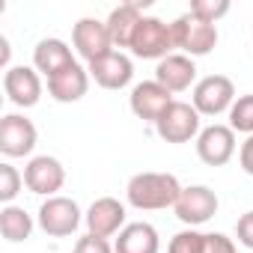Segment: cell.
Instances as JSON below:
<instances>
[{"label": "cell", "mask_w": 253, "mask_h": 253, "mask_svg": "<svg viewBox=\"0 0 253 253\" xmlns=\"http://www.w3.org/2000/svg\"><path fill=\"white\" fill-rule=\"evenodd\" d=\"M182 191L185 188L173 173H137L125 185V200L140 211H158V209L176 206Z\"/></svg>", "instance_id": "6da1fadb"}, {"label": "cell", "mask_w": 253, "mask_h": 253, "mask_svg": "<svg viewBox=\"0 0 253 253\" xmlns=\"http://www.w3.org/2000/svg\"><path fill=\"white\" fill-rule=\"evenodd\" d=\"M131 54L140 57V60H164L173 54L176 42H173V27L164 24L161 18H152V15H143V21L137 24L134 36H131Z\"/></svg>", "instance_id": "7a4b0ae2"}, {"label": "cell", "mask_w": 253, "mask_h": 253, "mask_svg": "<svg viewBox=\"0 0 253 253\" xmlns=\"http://www.w3.org/2000/svg\"><path fill=\"white\" fill-rule=\"evenodd\" d=\"M170 27H173V42H176V48H179L185 57H191V60L211 54L214 45H217V27H214V24H206V21H200V18H194L191 12L179 15Z\"/></svg>", "instance_id": "3957f363"}, {"label": "cell", "mask_w": 253, "mask_h": 253, "mask_svg": "<svg viewBox=\"0 0 253 253\" xmlns=\"http://www.w3.org/2000/svg\"><path fill=\"white\" fill-rule=\"evenodd\" d=\"M155 131L164 143H188L200 137V113L188 101H173L155 122Z\"/></svg>", "instance_id": "277c9868"}, {"label": "cell", "mask_w": 253, "mask_h": 253, "mask_svg": "<svg viewBox=\"0 0 253 253\" xmlns=\"http://www.w3.org/2000/svg\"><path fill=\"white\" fill-rule=\"evenodd\" d=\"M232 104H235V84L226 75H209L194 84V107L200 116L229 113Z\"/></svg>", "instance_id": "5b68a950"}, {"label": "cell", "mask_w": 253, "mask_h": 253, "mask_svg": "<svg viewBox=\"0 0 253 253\" xmlns=\"http://www.w3.org/2000/svg\"><path fill=\"white\" fill-rule=\"evenodd\" d=\"M81 226V209L69 197H48L39 209V229L51 238H66Z\"/></svg>", "instance_id": "8992f818"}, {"label": "cell", "mask_w": 253, "mask_h": 253, "mask_svg": "<svg viewBox=\"0 0 253 253\" xmlns=\"http://www.w3.org/2000/svg\"><path fill=\"white\" fill-rule=\"evenodd\" d=\"M36 125L21 113H6L0 119V152L6 158H24L36 149Z\"/></svg>", "instance_id": "52a82bcc"}, {"label": "cell", "mask_w": 253, "mask_h": 253, "mask_svg": "<svg viewBox=\"0 0 253 253\" xmlns=\"http://www.w3.org/2000/svg\"><path fill=\"white\" fill-rule=\"evenodd\" d=\"M217 194L211 191V188H206V185H191V188H185L182 191V197L176 200V217L185 223V226H200V223H206V220H211L214 214H217Z\"/></svg>", "instance_id": "ba28073f"}, {"label": "cell", "mask_w": 253, "mask_h": 253, "mask_svg": "<svg viewBox=\"0 0 253 253\" xmlns=\"http://www.w3.org/2000/svg\"><path fill=\"white\" fill-rule=\"evenodd\" d=\"M72 45H75V51L81 54V60H86V66L113 51L107 24L98 21V18H81V21L72 27Z\"/></svg>", "instance_id": "9c48e42d"}, {"label": "cell", "mask_w": 253, "mask_h": 253, "mask_svg": "<svg viewBox=\"0 0 253 253\" xmlns=\"http://www.w3.org/2000/svg\"><path fill=\"white\" fill-rule=\"evenodd\" d=\"M197 155L209 167L229 164L232 155H235V131L229 125H217V122L209 125V128H203L200 137H197Z\"/></svg>", "instance_id": "30bf717a"}, {"label": "cell", "mask_w": 253, "mask_h": 253, "mask_svg": "<svg viewBox=\"0 0 253 253\" xmlns=\"http://www.w3.org/2000/svg\"><path fill=\"white\" fill-rule=\"evenodd\" d=\"M173 92L167 86H161L158 81H143L131 89L128 95V104H131V113L143 122H158L164 116V110L173 104Z\"/></svg>", "instance_id": "8fae6325"}, {"label": "cell", "mask_w": 253, "mask_h": 253, "mask_svg": "<svg viewBox=\"0 0 253 253\" xmlns=\"http://www.w3.org/2000/svg\"><path fill=\"white\" fill-rule=\"evenodd\" d=\"M24 185L39 197H57V191L66 185V170L51 155H36L24 167Z\"/></svg>", "instance_id": "7c38bea8"}, {"label": "cell", "mask_w": 253, "mask_h": 253, "mask_svg": "<svg viewBox=\"0 0 253 253\" xmlns=\"http://www.w3.org/2000/svg\"><path fill=\"white\" fill-rule=\"evenodd\" d=\"M86 232L95 238H110L125 229V206L116 197H98L86 211Z\"/></svg>", "instance_id": "4fadbf2b"}, {"label": "cell", "mask_w": 253, "mask_h": 253, "mask_svg": "<svg viewBox=\"0 0 253 253\" xmlns=\"http://www.w3.org/2000/svg\"><path fill=\"white\" fill-rule=\"evenodd\" d=\"M86 72L101 89H122V86H128L131 78H134V66L122 51H110V54L98 57L95 63L86 66Z\"/></svg>", "instance_id": "5bb4252c"}, {"label": "cell", "mask_w": 253, "mask_h": 253, "mask_svg": "<svg viewBox=\"0 0 253 253\" xmlns=\"http://www.w3.org/2000/svg\"><path fill=\"white\" fill-rule=\"evenodd\" d=\"M3 92L18 107H33L42 98V78L30 66H9L3 75Z\"/></svg>", "instance_id": "9a60e30c"}, {"label": "cell", "mask_w": 253, "mask_h": 253, "mask_svg": "<svg viewBox=\"0 0 253 253\" xmlns=\"http://www.w3.org/2000/svg\"><path fill=\"white\" fill-rule=\"evenodd\" d=\"M89 89V72L81 66V63H72L69 69L57 72L48 78V92L54 101L60 104H72V101H81Z\"/></svg>", "instance_id": "2e32d148"}, {"label": "cell", "mask_w": 253, "mask_h": 253, "mask_svg": "<svg viewBox=\"0 0 253 253\" xmlns=\"http://www.w3.org/2000/svg\"><path fill=\"white\" fill-rule=\"evenodd\" d=\"M155 81H158L161 86H167L170 92H185V89H191V84L197 81V66H194V60L185 57V54H170V57H164V60L158 63Z\"/></svg>", "instance_id": "e0dca14e"}, {"label": "cell", "mask_w": 253, "mask_h": 253, "mask_svg": "<svg viewBox=\"0 0 253 253\" xmlns=\"http://www.w3.org/2000/svg\"><path fill=\"white\" fill-rule=\"evenodd\" d=\"M143 9H146V3H122L107 15L104 24H107L113 48H128L131 45V36H134L137 24L143 21Z\"/></svg>", "instance_id": "ac0fdd59"}, {"label": "cell", "mask_w": 253, "mask_h": 253, "mask_svg": "<svg viewBox=\"0 0 253 253\" xmlns=\"http://www.w3.org/2000/svg\"><path fill=\"white\" fill-rule=\"evenodd\" d=\"M72 63H78L75 57H72V48L63 42V39H42L36 48H33V69L36 72H42L45 78H51V75H57V72H63V69H69Z\"/></svg>", "instance_id": "d6986e66"}, {"label": "cell", "mask_w": 253, "mask_h": 253, "mask_svg": "<svg viewBox=\"0 0 253 253\" xmlns=\"http://www.w3.org/2000/svg\"><path fill=\"white\" fill-rule=\"evenodd\" d=\"M161 241H158V229L146 220L137 223H125V229L119 232L113 250L116 253H158Z\"/></svg>", "instance_id": "ffe728a7"}, {"label": "cell", "mask_w": 253, "mask_h": 253, "mask_svg": "<svg viewBox=\"0 0 253 253\" xmlns=\"http://www.w3.org/2000/svg\"><path fill=\"white\" fill-rule=\"evenodd\" d=\"M0 232H3V238L12 241V244L27 241L30 232H33V217L21 206H3L0 209Z\"/></svg>", "instance_id": "44dd1931"}, {"label": "cell", "mask_w": 253, "mask_h": 253, "mask_svg": "<svg viewBox=\"0 0 253 253\" xmlns=\"http://www.w3.org/2000/svg\"><path fill=\"white\" fill-rule=\"evenodd\" d=\"M229 128L241 131V134H253V92L238 95L235 104L229 107Z\"/></svg>", "instance_id": "7402d4cb"}, {"label": "cell", "mask_w": 253, "mask_h": 253, "mask_svg": "<svg viewBox=\"0 0 253 253\" xmlns=\"http://www.w3.org/2000/svg\"><path fill=\"white\" fill-rule=\"evenodd\" d=\"M194 18L206 21V24H217L226 12H229V0H191V9Z\"/></svg>", "instance_id": "603a6c76"}, {"label": "cell", "mask_w": 253, "mask_h": 253, "mask_svg": "<svg viewBox=\"0 0 253 253\" xmlns=\"http://www.w3.org/2000/svg\"><path fill=\"white\" fill-rule=\"evenodd\" d=\"M203 247H206V235L188 226V229H182L170 238L167 253H203Z\"/></svg>", "instance_id": "cb8c5ba5"}, {"label": "cell", "mask_w": 253, "mask_h": 253, "mask_svg": "<svg viewBox=\"0 0 253 253\" xmlns=\"http://www.w3.org/2000/svg\"><path fill=\"white\" fill-rule=\"evenodd\" d=\"M21 185H24V176L12 164H0V200L6 206H12V200L21 194Z\"/></svg>", "instance_id": "d4e9b609"}, {"label": "cell", "mask_w": 253, "mask_h": 253, "mask_svg": "<svg viewBox=\"0 0 253 253\" xmlns=\"http://www.w3.org/2000/svg\"><path fill=\"white\" fill-rule=\"evenodd\" d=\"M72 253H116L110 244H107V238H95V235H84V238H78L75 241V250Z\"/></svg>", "instance_id": "484cf974"}, {"label": "cell", "mask_w": 253, "mask_h": 253, "mask_svg": "<svg viewBox=\"0 0 253 253\" xmlns=\"http://www.w3.org/2000/svg\"><path fill=\"white\" fill-rule=\"evenodd\" d=\"M203 253H238V250H235V241L226 238L223 232H209V235H206Z\"/></svg>", "instance_id": "4316f807"}, {"label": "cell", "mask_w": 253, "mask_h": 253, "mask_svg": "<svg viewBox=\"0 0 253 253\" xmlns=\"http://www.w3.org/2000/svg\"><path fill=\"white\" fill-rule=\"evenodd\" d=\"M235 238H238V244H244V247L253 250V209L238 217V223H235Z\"/></svg>", "instance_id": "83f0119b"}, {"label": "cell", "mask_w": 253, "mask_h": 253, "mask_svg": "<svg viewBox=\"0 0 253 253\" xmlns=\"http://www.w3.org/2000/svg\"><path fill=\"white\" fill-rule=\"evenodd\" d=\"M238 164H241V170H244L247 176H253V134L241 143V149H238Z\"/></svg>", "instance_id": "f1b7e54d"}]
</instances>
